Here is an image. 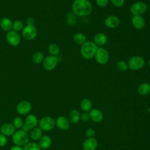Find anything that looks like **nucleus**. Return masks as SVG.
<instances>
[{"mask_svg": "<svg viewBox=\"0 0 150 150\" xmlns=\"http://www.w3.org/2000/svg\"><path fill=\"white\" fill-rule=\"evenodd\" d=\"M138 91L139 94L145 96L150 92V84L147 83H143L141 84L138 88Z\"/></svg>", "mask_w": 150, "mask_h": 150, "instance_id": "b1692460", "label": "nucleus"}, {"mask_svg": "<svg viewBox=\"0 0 150 150\" xmlns=\"http://www.w3.org/2000/svg\"><path fill=\"white\" fill-rule=\"evenodd\" d=\"M107 42V37L104 33H97L94 36V42L98 47H102L106 44Z\"/></svg>", "mask_w": 150, "mask_h": 150, "instance_id": "dca6fc26", "label": "nucleus"}, {"mask_svg": "<svg viewBox=\"0 0 150 150\" xmlns=\"http://www.w3.org/2000/svg\"><path fill=\"white\" fill-rule=\"evenodd\" d=\"M92 107V103L91 101L87 98H84L81 100L80 103V107L84 112H88L90 111Z\"/></svg>", "mask_w": 150, "mask_h": 150, "instance_id": "a878e982", "label": "nucleus"}, {"mask_svg": "<svg viewBox=\"0 0 150 150\" xmlns=\"http://www.w3.org/2000/svg\"><path fill=\"white\" fill-rule=\"evenodd\" d=\"M6 38L7 42L11 46H17L20 43L21 37L19 34L13 30L8 32Z\"/></svg>", "mask_w": 150, "mask_h": 150, "instance_id": "9b49d317", "label": "nucleus"}, {"mask_svg": "<svg viewBox=\"0 0 150 150\" xmlns=\"http://www.w3.org/2000/svg\"><path fill=\"white\" fill-rule=\"evenodd\" d=\"M43 59H44L43 53L39 51L35 52L32 57V60L35 64L41 63L42 62H43Z\"/></svg>", "mask_w": 150, "mask_h": 150, "instance_id": "cd10ccee", "label": "nucleus"}, {"mask_svg": "<svg viewBox=\"0 0 150 150\" xmlns=\"http://www.w3.org/2000/svg\"><path fill=\"white\" fill-rule=\"evenodd\" d=\"M56 121L52 117L45 116L39 121L38 126L42 131H49L54 127Z\"/></svg>", "mask_w": 150, "mask_h": 150, "instance_id": "39448f33", "label": "nucleus"}, {"mask_svg": "<svg viewBox=\"0 0 150 150\" xmlns=\"http://www.w3.org/2000/svg\"><path fill=\"white\" fill-rule=\"evenodd\" d=\"M24 124V122L21 117H16L13 120L12 124L15 127L16 129H19L21 128V127Z\"/></svg>", "mask_w": 150, "mask_h": 150, "instance_id": "473e14b6", "label": "nucleus"}, {"mask_svg": "<svg viewBox=\"0 0 150 150\" xmlns=\"http://www.w3.org/2000/svg\"><path fill=\"white\" fill-rule=\"evenodd\" d=\"M23 29V23L21 20H16L13 23L12 29L15 32H19Z\"/></svg>", "mask_w": 150, "mask_h": 150, "instance_id": "2f4dec72", "label": "nucleus"}, {"mask_svg": "<svg viewBox=\"0 0 150 150\" xmlns=\"http://www.w3.org/2000/svg\"><path fill=\"white\" fill-rule=\"evenodd\" d=\"M97 146V141L94 138L86 139L83 144L84 150H95Z\"/></svg>", "mask_w": 150, "mask_h": 150, "instance_id": "f3484780", "label": "nucleus"}, {"mask_svg": "<svg viewBox=\"0 0 150 150\" xmlns=\"http://www.w3.org/2000/svg\"><path fill=\"white\" fill-rule=\"evenodd\" d=\"M24 123L30 129H33L37 127L39 124V120L38 117L34 114H28L25 120Z\"/></svg>", "mask_w": 150, "mask_h": 150, "instance_id": "4468645a", "label": "nucleus"}, {"mask_svg": "<svg viewBox=\"0 0 150 150\" xmlns=\"http://www.w3.org/2000/svg\"><path fill=\"white\" fill-rule=\"evenodd\" d=\"M147 10L146 4L142 1L134 3L130 7V12L134 16H141Z\"/></svg>", "mask_w": 150, "mask_h": 150, "instance_id": "0eeeda50", "label": "nucleus"}, {"mask_svg": "<svg viewBox=\"0 0 150 150\" xmlns=\"http://www.w3.org/2000/svg\"><path fill=\"white\" fill-rule=\"evenodd\" d=\"M98 46L94 42L87 41L80 47V54L81 56L87 60H90L94 57Z\"/></svg>", "mask_w": 150, "mask_h": 150, "instance_id": "f03ea898", "label": "nucleus"}, {"mask_svg": "<svg viewBox=\"0 0 150 150\" xmlns=\"http://www.w3.org/2000/svg\"><path fill=\"white\" fill-rule=\"evenodd\" d=\"M73 40L77 45L81 46L87 41L86 35L83 33H76L73 36Z\"/></svg>", "mask_w": 150, "mask_h": 150, "instance_id": "5701e85b", "label": "nucleus"}, {"mask_svg": "<svg viewBox=\"0 0 150 150\" xmlns=\"http://www.w3.org/2000/svg\"><path fill=\"white\" fill-rule=\"evenodd\" d=\"M94 57L98 64L104 65L108 63L110 59V54L105 49L102 47H98Z\"/></svg>", "mask_w": 150, "mask_h": 150, "instance_id": "20e7f679", "label": "nucleus"}, {"mask_svg": "<svg viewBox=\"0 0 150 150\" xmlns=\"http://www.w3.org/2000/svg\"><path fill=\"white\" fill-rule=\"evenodd\" d=\"M108 0H96V3L99 7L104 8L108 5Z\"/></svg>", "mask_w": 150, "mask_h": 150, "instance_id": "f704fd0d", "label": "nucleus"}, {"mask_svg": "<svg viewBox=\"0 0 150 150\" xmlns=\"http://www.w3.org/2000/svg\"><path fill=\"white\" fill-rule=\"evenodd\" d=\"M22 34L25 39L31 40L36 37L38 30L34 25H26L22 29Z\"/></svg>", "mask_w": 150, "mask_h": 150, "instance_id": "6e6552de", "label": "nucleus"}, {"mask_svg": "<svg viewBox=\"0 0 150 150\" xmlns=\"http://www.w3.org/2000/svg\"><path fill=\"white\" fill-rule=\"evenodd\" d=\"M38 144L42 149H46L50 146L52 144V139L47 135H42L39 139Z\"/></svg>", "mask_w": 150, "mask_h": 150, "instance_id": "6ab92c4d", "label": "nucleus"}, {"mask_svg": "<svg viewBox=\"0 0 150 150\" xmlns=\"http://www.w3.org/2000/svg\"><path fill=\"white\" fill-rule=\"evenodd\" d=\"M9 150H23V148H22V146H18V145H13L12 146Z\"/></svg>", "mask_w": 150, "mask_h": 150, "instance_id": "a19ab883", "label": "nucleus"}, {"mask_svg": "<svg viewBox=\"0 0 150 150\" xmlns=\"http://www.w3.org/2000/svg\"><path fill=\"white\" fill-rule=\"evenodd\" d=\"M26 22L27 25H34V23H35L34 19L32 17H29L26 19Z\"/></svg>", "mask_w": 150, "mask_h": 150, "instance_id": "ea45409f", "label": "nucleus"}, {"mask_svg": "<svg viewBox=\"0 0 150 150\" xmlns=\"http://www.w3.org/2000/svg\"><path fill=\"white\" fill-rule=\"evenodd\" d=\"M90 118L94 122H99L103 119V114L101 111L98 109H93L89 113Z\"/></svg>", "mask_w": 150, "mask_h": 150, "instance_id": "aec40b11", "label": "nucleus"}, {"mask_svg": "<svg viewBox=\"0 0 150 150\" xmlns=\"http://www.w3.org/2000/svg\"><path fill=\"white\" fill-rule=\"evenodd\" d=\"M59 62L57 56L49 55L44 58L43 60V66L47 71H51L55 69Z\"/></svg>", "mask_w": 150, "mask_h": 150, "instance_id": "1a4fd4ad", "label": "nucleus"}, {"mask_svg": "<svg viewBox=\"0 0 150 150\" xmlns=\"http://www.w3.org/2000/svg\"><path fill=\"white\" fill-rule=\"evenodd\" d=\"M12 139L15 145L23 146L29 142V137L28 133L19 129L12 135Z\"/></svg>", "mask_w": 150, "mask_h": 150, "instance_id": "7ed1b4c3", "label": "nucleus"}, {"mask_svg": "<svg viewBox=\"0 0 150 150\" xmlns=\"http://www.w3.org/2000/svg\"><path fill=\"white\" fill-rule=\"evenodd\" d=\"M120 23V19L115 15H110L107 16L105 21V25L110 29H114L118 26Z\"/></svg>", "mask_w": 150, "mask_h": 150, "instance_id": "f8f14e48", "label": "nucleus"}, {"mask_svg": "<svg viewBox=\"0 0 150 150\" xmlns=\"http://www.w3.org/2000/svg\"><path fill=\"white\" fill-rule=\"evenodd\" d=\"M112 4L117 8L122 6L125 3V0H110Z\"/></svg>", "mask_w": 150, "mask_h": 150, "instance_id": "72a5a7b5", "label": "nucleus"}, {"mask_svg": "<svg viewBox=\"0 0 150 150\" xmlns=\"http://www.w3.org/2000/svg\"><path fill=\"white\" fill-rule=\"evenodd\" d=\"M96 134L95 131L92 128L87 129L86 131V135L88 138H93Z\"/></svg>", "mask_w": 150, "mask_h": 150, "instance_id": "e433bc0d", "label": "nucleus"}, {"mask_svg": "<svg viewBox=\"0 0 150 150\" xmlns=\"http://www.w3.org/2000/svg\"><path fill=\"white\" fill-rule=\"evenodd\" d=\"M70 121L73 124H77L79 122L80 119V115L78 111L74 110H72L69 114Z\"/></svg>", "mask_w": 150, "mask_h": 150, "instance_id": "bb28decb", "label": "nucleus"}, {"mask_svg": "<svg viewBox=\"0 0 150 150\" xmlns=\"http://www.w3.org/2000/svg\"><path fill=\"white\" fill-rule=\"evenodd\" d=\"M6 137L0 132V147H3L7 144Z\"/></svg>", "mask_w": 150, "mask_h": 150, "instance_id": "c9c22d12", "label": "nucleus"}, {"mask_svg": "<svg viewBox=\"0 0 150 150\" xmlns=\"http://www.w3.org/2000/svg\"><path fill=\"white\" fill-rule=\"evenodd\" d=\"M20 129L22 130V131H23V132H26V133H28V132H30V130H31L25 123H24V124H23V125L21 127V128H20Z\"/></svg>", "mask_w": 150, "mask_h": 150, "instance_id": "58836bf2", "label": "nucleus"}, {"mask_svg": "<svg viewBox=\"0 0 150 150\" xmlns=\"http://www.w3.org/2000/svg\"><path fill=\"white\" fill-rule=\"evenodd\" d=\"M48 51L50 55L57 56L60 53V47L56 43H53L49 45L48 47Z\"/></svg>", "mask_w": 150, "mask_h": 150, "instance_id": "393cba45", "label": "nucleus"}, {"mask_svg": "<svg viewBox=\"0 0 150 150\" xmlns=\"http://www.w3.org/2000/svg\"><path fill=\"white\" fill-rule=\"evenodd\" d=\"M115 66L117 69L120 71H125L129 69L128 63L122 60H120L117 62Z\"/></svg>", "mask_w": 150, "mask_h": 150, "instance_id": "7c9ffc66", "label": "nucleus"}, {"mask_svg": "<svg viewBox=\"0 0 150 150\" xmlns=\"http://www.w3.org/2000/svg\"><path fill=\"white\" fill-rule=\"evenodd\" d=\"M15 131L16 128H15L13 125L11 123H5L2 124L0 127L1 133L6 137L12 136Z\"/></svg>", "mask_w": 150, "mask_h": 150, "instance_id": "ddd939ff", "label": "nucleus"}, {"mask_svg": "<svg viewBox=\"0 0 150 150\" xmlns=\"http://www.w3.org/2000/svg\"><path fill=\"white\" fill-rule=\"evenodd\" d=\"M80 118L84 121H86L87 120H88V119L90 118V115L89 114H88L87 112L83 113L81 116H80Z\"/></svg>", "mask_w": 150, "mask_h": 150, "instance_id": "4c0bfd02", "label": "nucleus"}, {"mask_svg": "<svg viewBox=\"0 0 150 150\" xmlns=\"http://www.w3.org/2000/svg\"><path fill=\"white\" fill-rule=\"evenodd\" d=\"M32 110V104L26 100H23L19 102L16 107V112L21 115L28 114Z\"/></svg>", "mask_w": 150, "mask_h": 150, "instance_id": "9d476101", "label": "nucleus"}, {"mask_svg": "<svg viewBox=\"0 0 150 150\" xmlns=\"http://www.w3.org/2000/svg\"><path fill=\"white\" fill-rule=\"evenodd\" d=\"M72 12L78 16L90 15L93 11V6L88 0H74L72 4Z\"/></svg>", "mask_w": 150, "mask_h": 150, "instance_id": "f257e3e1", "label": "nucleus"}, {"mask_svg": "<svg viewBox=\"0 0 150 150\" xmlns=\"http://www.w3.org/2000/svg\"><path fill=\"white\" fill-rule=\"evenodd\" d=\"M42 130L39 127H35L30 131V137L33 141L39 140L42 136Z\"/></svg>", "mask_w": 150, "mask_h": 150, "instance_id": "4be33fe9", "label": "nucleus"}, {"mask_svg": "<svg viewBox=\"0 0 150 150\" xmlns=\"http://www.w3.org/2000/svg\"><path fill=\"white\" fill-rule=\"evenodd\" d=\"M132 26L137 29H142L145 27V21L142 16H134L131 20Z\"/></svg>", "mask_w": 150, "mask_h": 150, "instance_id": "2eb2a0df", "label": "nucleus"}, {"mask_svg": "<svg viewBox=\"0 0 150 150\" xmlns=\"http://www.w3.org/2000/svg\"><path fill=\"white\" fill-rule=\"evenodd\" d=\"M56 124L59 129L62 130H66L68 129L70 125L68 119L64 116L59 117L56 120Z\"/></svg>", "mask_w": 150, "mask_h": 150, "instance_id": "a211bd4d", "label": "nucleus"}, {"mask_svg": "<svg viewBox=\"0 0 150 150\" xmlns=\"http://www.w3.org/2000/svg\"><path fill=\"white\" fill-rule=\"evenodd\" d=\"M66 22L69 25H74L77 21L76 15L73 12H69L66 15Z\"/></svg>", "mask_w": 150, "mask_h": 150, "instance_id": "c756f323", "label": "nucleus"}, {"mask_svg": "<svg viewBox=\"0 0 150 150\" xmlns=\"http://www.w3.org/2000/svg\"><path fill=\"white\" fill-rule=\"evenodd\" d=\"M145 64V60L140 56H134L128 60V68L131 70H138L141 69Z\"/></svg>", "mask_w": 150, "mask_h": 150, "instance_id": "423d86ee", "label": "nucleus"}, {"mask_svg": "<svg viewBox=\"0 0 150 150\" xmlns=\"http://www.w3.org/2000/svg\"><path fill=\"white\" fill-rule=\"evenodd\" d=\"M23 150H42L39 144L35 142H29L23 146Z\"/></svg>", "mask_w": 150, "mask_h": 150, "instance_id": "c85d7f7f", "label": "nucleus"}, {"mask_svg": "<svg viewBox=\"0 0 150 150\" xmlns=\"http://www.w3.org/2000/svg\"><path fill=\"white\" fill-rule=\"evenodd\" d=\"M148 64H149V66L150 67V59H149V60L148 61Z\"/></svg>", "mask_w": 150, "mask_h": 150, "instance_id": "79ce46f5", "label": "nucleus"}, {"mask_svg": "<svg viewBox=\"0 0 150 150\" xmlns=\"http://www.w3.org/2000/svg\"><path fill=\"white\" fill-rule=\"evenodd\" d=\"M13 22L8 18H4L0 21V26L1 29L4 31H9L12 29Z\"/></svg>", "mask_w": 150, "mask_h": 150, "instance_id": "412c9836", "label": "nucleus"}]
</instances>
